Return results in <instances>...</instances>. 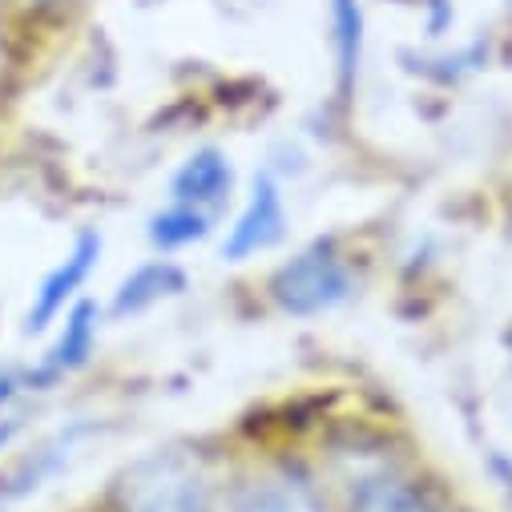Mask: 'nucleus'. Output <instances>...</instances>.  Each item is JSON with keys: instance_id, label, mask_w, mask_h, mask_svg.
<instances>
[{"instance_id": "8", "label": "nucleus", "mask_w": 512, "mask_h": 512, "mask_svg": "<svg viewBox=\"0 0 512 512\" xmlns=\"http://www.w3.org/2000/svg\"><path fill=\"white\" fill-rule=\"evenodd\" d=\"M182 291V271L174 263H150V267H138L130 279L121 283L117 291V303H113V315H125V311H146L150 303L166 299V295H178Z\"/></svg>"}, {"instance_id": "2", "label": "nucleus", "mask_w": 512, "mask_h": 512, "mask_svg": "<svg viewBox=\"0 0 512 512\" xmlns=\"http://www.w3.org/2000/svg\"><path fill=\"white\" fill-rule=\"evenodd\" d=\"M130 512H218V504L198 464L186 456H166L138 476Z\"/></svg>"}, {"instance_id": "1", "label": "nucleus", "mask_w": 512, "mask_h": 512, "mask_svg": "<svg viewBox=\"0 0 512 512\" xmlns=\"http://www.w3.org/2000/svg\"><path fill=\"white\" fill-rule=\"evenodd\" d=\"M271 291H275L283 311L319 315V311H331L335 303H343L351 295V275H347L343 259H335L327 246H311L275 275Z\"/></svg>"}, {"instance_id": "9", "label": "nucleus", "mask_w": 512, "mask_h": 512, "mask_svg": "<svg viewBox=\"0 0 512 512\" xmlns=\"http://www.w3.org/2000/svg\"><path fill=\"white\" fill-rule=\"evenodd\" d=\"M73 448H77V432H61V436H53L49 444H41L25 464H17V472L5 480V496H25V492H37L57 468H61V460H69L73 456Z\"/></svg>"}, {"instance_id": "7", "label": "nucleus", "mask_w": 512, "mask_h": 512, "mask_svg": "<svg viewBox=\"0 0 512 512\" xmlns=\"http://www.w3.org/2000/svg\"><path fill=\"white\" fill-rule=\"evenodd\" d=\"M238 512H323L319 496L311 492L307 480L299 476H267L259 484H250Z\"/></svg>"}, {"instance_id": "10", "label": "nucleus", "mask_w": 512, "mask_h": 512, "mask_svg": "<svg viewBox=\"0 0 512 512\" xmlns=\"http://www.w3.org/2000/svg\"><path fill=\"white\" fill-rule=\"evenodd\" d=\"M351 512H440V508L400 480H371L359 488Z\"/></svg>"}, {"instance_id": "5", "label": "nucleus", "mask_w": 512, "mask_h": 512, "mask_svg": "<svg viewBox=\"0 0 512 512\" xmlns=\"http://www.w3.org/2000/svg\"><path fill=\"white\" fill-rule=\"evenodd\" d=\"M226 194H230V166L214 150L194 154L174 178V202L190 206V210H206L210 214V206H218Z\"/></svg>"}, {"instance_id": "3", "label": "nucleus", "mask_w": 512, "mask_h": 512, "mask_svg": "<svg viewBox=\"0 0 512 512\" xmlns=\"http://www.w3.org/2000/svg\"><path fill=\"white\" fill-rule=\"evenodd\" d=\"M283 226H287V210H283V194L279 186L263 174L254 182L250 198H246V210L238 214V222L230 226L226 242H222V254L230 263H242L250 254H259L267 246H275L283 238Z\"/></svg>"}, {"instance_id": "4", "label": "nucleus", "mask_w": 512, "mask_h": 512, "mask_svg": "<svg viewBox=\"0 0 512 512\" xmlns=\"http://www.w3.org/2000/svg\"><path fill=\"white\" fill-rule=\"evenodd\" d=\"M97 254H101V234H81L77 246L65 254V263H57L53 275L41 283V291H37V299H33V307H29V323H25L29 331H45V327L65 311V303H69V299L77 295V287L89 279Z\"/></svg>"}, {"instance_id": "6", "label": "nucleus", "mask_w": 512, "mask_h": 512, "mask_svg": "<svg viewBox=\"0 0 512 512\" xmlns=\"http://www.w3.org/2000/svg\"><path fill=\"white\" fill-rule=\"evenodd\" d=\"M93 319H97V307L93 303L73 307V315L65 319V335L57 339V347L49 351V359L41 363V371L33 375V383H49V379H57V375H65V371H73V367L85 363V355L93 347V335H97V323Z\"/></svg>"}, {"instance_id": "11", "label": "nucleus", "mask_w": 512, "mask_h": 512, "mask_svg": "<svg viewBox=\"0 0 512 512\" xmlns=\"http://www.w3.org/2000/svg\"><path fill=\"white\" fill-rule=\"evenodd\" d=\"M210 234V214L206 210H190V206H170L166 214H158L150 222V238L162 246V250H178V246H190L198 238Z\"/></svg>"}, {"instance_id": "12", "label": "nucleus", "mask_w": 512, "mask_h": 512, "mask_svg": "<svg viewBox=\"0 0 512 512\" xmlns=\"http://www.w3.org/2000/svg\"><path fill=\"white\" fill-rule=\"evenodd\" d=\"M13 428H17V424H0V448H5V444H9V436H13Z\"/></svg>"}]
</instances>
